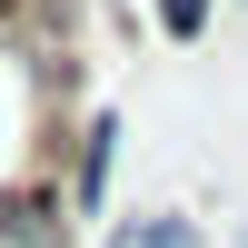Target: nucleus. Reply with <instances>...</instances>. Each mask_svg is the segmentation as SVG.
<instances>
[{
	"instance_id": "obj_4",
	"label": "nucleus",
	"mask_w": 248,
	"mask_h": 248,
	"mask_svg": "<svg viewBox=\"0 0 248 248\" xmlns=\"http://www.w3.org/2000/svg\"><path fill=\"white\" fill-rule=\"evenodd\" d=\"M159 30H169V40H199V30H209V0H159Z\"/></svg>"
},
{
	"instance_id": "obj_2",
	"label": "nucleus",
	"mask_w": 248,
	"mask_h": 248,
	"mask_svg": "<svg viewBox=\"0 0 248 248\" xmlns=\"http://www.w3.org/2000/svg\"><path fill=\"white\" fill-rule=\"evenodd\" d=\"M109 169H119V119L99 109L90 129H79V169H70V209H99V199H109Z\"/></svg>"
},
{
	"instance_id": "obj_3",
	"label": "nucleus",
	"mask_w": 248,
	"mask_h": 248,
	"mask_svg": "<svg viewBox=\"0 0 248 248\" xmlns=\"http://www.w3.org/2000/svg\"><path fill=\"white\" fill-rule=\"evenodd\" d=\"M119 248H199L189 218H139V229H119Z\"/></svg>"
},
{
	"instance_id": "obj_1",
	"label": "nucleus",
	"mask_w": 248,
	"mask_h": 248,
	"mask_svg": "<svg viewBox=\"0 0 248 248\" xmlns=\"http://www.w3.org/2000/svg\"><path fill=\"white\" fill-rule=\"evenodd\" d=\"M60 189L30 179V189H0V248H60Z\"/></svg>"
},
{
	"instance_id": "obj_5",
	"label": "nucleus",
	"mask_w": 248,
	"mask_h": 248,
	"mask_svg": "<svg viewBox=\"0 0 248 248\" xmlns=\"http://www.w3.org/2000/svg\"><path fill=\"white\" fill-rule=\"evenodd\" d=\"M10 20H20V0H0V30H10Z\"/></svg>"
}]
</instances>
